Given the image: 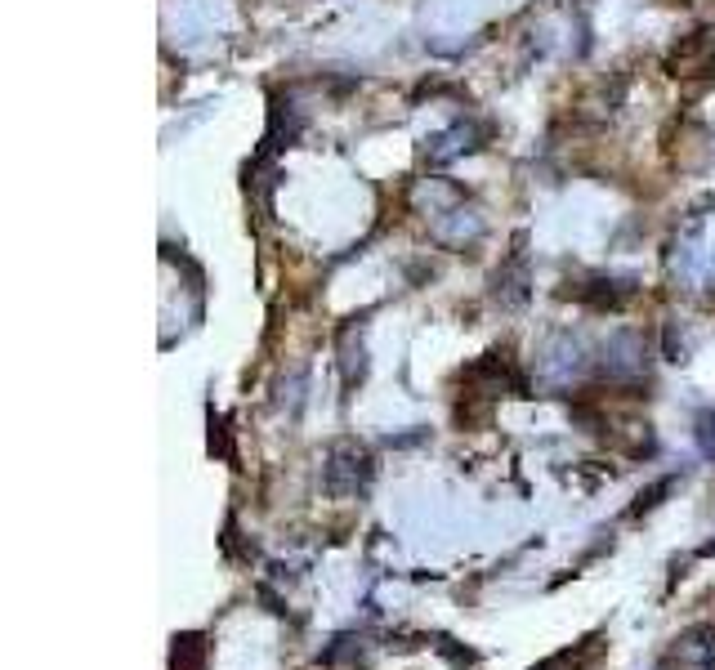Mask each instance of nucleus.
Wrapping results in <instances>:
<instances>
[{
    "label": "nucleus",
    "mask_w": 715,
    "mask_h": 670,
    "mask_svg": "<svg viewBox=\"0 0 715 670\" xmlns=\"http://www.w3.org/2000/svg\"><path fill=\"white\" fill-rule=\"evenodd\" d=\"M599 657H604V635H590L586 644L568 648V653L550 657V662H541V666H532V670H595Z\"/></svg>",
    "instance_id": "1"
},
{
    "label": "nucleus",
    "mask_w": 715,
    "mask_h": 670,
    "mask_svg": "<svg viewBox=\"0 0 715 670\" xmlns=\"http://www.w3.org/2000/svg\"><path fill=\"white\" fill-rule=\"evenodd\" d=\"M170 670H206V639L202 635H175Z\"/></svg>",
    "instance_id": "2"
},
{
    "label": "nucleus",
    "mask_w": 715,
    "mask_h": 670,
    "mask_svg": "<svg viewBox=\"0 0 715 670\" xmlns=\"http://www.w3.org/2000/svg\"><path fill=\"white\" fill-rule=\"evenodd\" d=\"M702 447L715 456V420L711 416H702Z\"/></svg>",
    "instance_id": "3"
}]
</instances>
